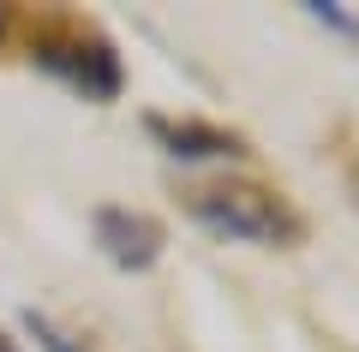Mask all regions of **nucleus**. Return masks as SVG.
Listing matches in <instances>:
<instances>
[{"label": "nucleus", "mask_w": 359, "mask_h": 352, "mask_svg": "<svg viewBox=\"0 0 359 352\" xmlns=\"http://www.w3.org/2000/svg\"><path fill=\"white\" fill-rule=\"evenodd\" d=\"M347 185H353V203H359V155H353V167H347Z\"/></svg>", "instance_id": "423d86ee"}, {"label": "nucleus", "mask_w": 359, "mask_h": 352, "mask_svg": "<svg viewBox=\"0 0 359 352\" xmlns=\"http://www.w3.org/2000/svg\"><path fill=\"white\" fill-rule=\"evenodd\" d=\"M150 138L162 143L180 162H210V155H240V138L216 126H198V120H150Z\"/></svg>", "instance_id": "20e7f679"}, {"label": "nucleus", "mask_w": 359, "mask_h": 352, "mask_svg": "<svg viewBox=\"0 0 359 352\" xmlns=\"http://www.w3.org/2000/svg\"><path fill=\"white\" fill-rule=\"evenodd\" d=\"M311 18H323V24H335V30H347V36H359V24L341 13V6H311Z\"/></svg>", "instance_id": "39448f33"}, {"label": "nucleus", "mask_w": 359, "mask_h": 352, "mask_svg": "<svg viewBox=\"0 0 359 352\" xmlns=\"http://www.w3.org/2000/svg\"><path fill=\"white\" fill-rule=\"evenodd\" d=\"M36 66H48L54 78H66V84H72L78 96H90V101L120 96V60H114V48H108L102 36L78 30V24L42 36L36 42Z\"/></svg>", "instance_id": "f03ea898"}, {"label": "nucleus", "mask_w": 359, "mask_h": 352, "mask_svg": "<svg viewBox=\"0 0 359 352\" xmlns=\"http://www.w3.org/2000/svg\"><path fill=\"white\" fill-rule=\"evenodd\" d=\"M192 215L240 245H294L299 239V215L287 209V197L264 185H204L192 191Z\"/></svg>", "instance_id": "f257e3e1"}, {"label": "nucleus", "mask_w": 359, "mask_h": 352, "mask_svg": "<svg viewBox=\"0 0 359 352\" xmlns=\"http://www.w3.org/2000/svg\"><path fill=\"white\" fill-rule=\"evenodd\" d=\"M96 245L114 269H150L162 257V227L138 209H96Z\"/></svg>", "instance_id": "7ed1b4c3"}]
</instances>
